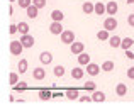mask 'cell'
Masks as SVG:
<instances>
[{
	"instance_id": "cell-1",
	"label": "cell",
	"mask_w": 134,
	"mask_h": 110,
	"mask_svg": "<svg viewBox=\"0 0 134 110\" xmlns=\"http://www.w3.org/2000/svg\"><path fill=\"white\" fill-rule=\"evenodd\" d=\"M9 49H10V54H12V56H19L26 48H24V44L20 42V39H19V41H17V39H14V41H10Z\"/></svg>"
},
{
	"instance_id": "cell-2",
	"label": "cell",
	"mask_w": 134,
	"mask_h": 110,
	"mask_svg": "<svg viewBox=\"0 0 134 110\" xmlns=\"http://www.w3.org/2000/svg\"><path fill=\"white\" fill-rule=\"evenodd\" d=\"M59 39H61L63 44H73L75 42V32L73 31H63L59 34Z\"/></svg>"
},
{
	"instance_id": "cell-3",
	"label": "cell",
	"mask_w": 134,
	"mask_h": 110,
	"mask_svg": "<svg viewBox=\"0 0 134 110\" xmlns=\"http://www.w3.org/2000/svg\"><path fill=\"white\" fill-rule=\"evenodd\" d=\"M115 27H117V20H115V17L114 15H109L107 19L104 20V29H107V31H115Z\"/></svg>"
},
{
	"instance_id": "cell-4",
	"label": "cell",
	"mask_w": 134,
	"mask_h": 110,
	"mask_svg": "<svg viewBox=\"0 0 134 110\" xmlns=\"http://www.w3.org/2000/svg\"><path fill=\"white\" fill-rule=\"evenodd\" d=\"M70 51L73 53V54H82L83 51H85V44H83V42H78V41H75L73 42V44H70Z\"/></svg>"
},
{
	"instance_id": "cell-5",
	"label": "cell",
	"mask_w": 134,
	"mask_h": 110,
	"mask_svg": "<svg viewBox=\"0 0 134 110\" xmlns=\"http://www.w3.org/2000/svg\"><path fill=\"white\" fill-rule=\"evenodd\" d=\"M39 61H41V65H43V66L51 65V63H53V54L49 51H43L39 54Z\"/></svg>"
},
{
	"instance_id": "cell-6",
	"label": "cell",
	"mask_w": 134,
	"mask_h": 110,
	"mask_svg": "<svg viewBox=\"0 0 134 110\" xmlns=\"http://www.w3.org/2000/svg\"><path fill=\"white\" fill-rule=\"evenodd\" d=\"M20 42L24 44V48H26V49H29V48H32V46H34V42H36V41H34V37L31 36V34H22V36H20Z\"/></svg>"
},
{
	"instance_id": "cell-7",
	"label": "cell",
	"mask_w": 134,
	"mask_h": 110,
	"mask_svg": "<svg viewBox=\"0 0 134 110\" xmlns=\"http://www.w3.org/2000/svg\"><path fill=\"white\" fill-rule=\"evenodd\" d=\"M63 26H61V22H56V20H53L51 22V26H49V32L51 34H54V36H59V34L63 32Z\"/></svg>"
},
{
	"instance_id": "cell-8",
	"label": "cell",
	"mask_w": 134,
	"mask_h": 110,
	"mask_svg": "<svg viewBox=\"0 0 134 110\" xmlns=\"http://www.w3.org/2000/svg\"><path fill=\"white\" fill-rule=\"evenodd\" d=\"M100 70H102L100 65H95V63L87 65V74H90V76H97V74L100 73Z\"/></svg>"
},
{
	"instance_id": "cell-9",
	"label": "cell",
	"mask_w": 134,
	"mask_h": 110,
	"mask_svg": "<svg viewBox=\"0 0 134 110\" xmlns=\"http://www.w3.org/2000/svg\"><path fill=\"white\" fill-rule=\"evenodd\" d=\"M32 76H34V80H37V81L46 80V70L43 68V66H37V68H34Z\"/></svg>"
},
{
	"instance_id": "cell-10",
	"label": "cell",
	"mask_w": 134,
	"mask_h": 110,
	"mask_svg": "<svg viewBox=\"0 0 134 110\" xmlns=\"http://www.w3.org/2000/svg\"><path fill=\"white\" fill-rule=\"evenodd\" d=\"M105 5H107V14H109V15H115V14H117V10H119V5H117V2L110 0V2H107Z\"/></svg>"
},
{
	"instance_id": "cell-11",
	"label": "cell",
	"mask_w": 134,
	"mask_h": 110,
	"mask_svg": "<svg viewBox=\"0 0 134 110\" xmlns=\"http://www.w3.org/2000/svg\"><path fill=\"white\" fill-rule=\"evenodd\" d=\"M90 54H88V53H85V51H83L82 53V54H78V65L80 66H87V65H90Z\"/></svg>"
},
{
	"instance_id": "cell-12",
	"label": "cell",
	"mask_w": 134,
	"mask_h": 110,
	"mask_svg": "<svg viewBox=\"0 0 134 110\" xmlns=\"http://www.w3.org/2000/svg\"><path fill=\"white\" fill-rule=\"evenodd\" d=\"M83 74H85V71H83L82 66H75V68L71 70V78L73 80H82Z\"/></svg>"
},
{
	"instance_id": "cell-13",
	"label": "cell",
	"mask_w": 134,
	"mask_h": 110,
	"mask_svg": "<svg viewBox=\"0 0 134 110\" xmlns=\"http://www.w3.org/2000/svg\"><path fill=\"white\" fill-rule=\"evenodd\" d=\"M26 12H27V17H29V19H36V17L39 15V9H37V7L34 5V3L27 7V9H26Z\"/></svg>"
},
{
	"instance_id": "cell-14",
	"label": "cell",
	"mask_w": 134,
	"mask_h": 110,
	"mask_svg": "<svg viewBox=\"0 0 134 110\" xmlns=\"http://www.w3.org/2000/svg\"><path fill=\"white\" fill-rule=\"evenodd\" d=\"M121 42H122V37H119V36H110V39H109V46L112 49L121 48Z\"/></svg>"
},
{
	"instance_id": "cell-15",
	"label": "cell",
	"mask_w": 134,
	"mask_h": 110,
	"mask_svg": "<svg viewBox=\"0 0 134 110\" xmlns=\"http://www.w3.org/2000/svg\"><path fill=\"white\" fill-rule=\"evenodd\" d=\"M82 10H83V14H95V3H92V2H85L82 5Z\"/></svg>"
},
{
	"instance_id": "cell-16",
	"label": "cell",
	"mask_w": 134,
	"mask_h": 110,
	"mask_svg": "<svg viewBox=\"0 0 134 110\" xmlns=\"http://www.w3.org/2000/svg\"><path fill=\"white\" fill-rule=\"evenodd\" d=\"M134 46V39L132 37H126V39H122V42H121V48L124 49V51H129Z\"/></svg>"
},
{
	"instance_id": "cell-17",
	"label": "cell",
	"mask_w": 134,
	"mask_h": 110,
	"mask_svg": "<svg viewBox=\"0 0 134 110\" xmlns=\"http://www.w3.org/2000/svg\"><path fill=\"white\" fill-rule=\"evenodd\" d=\"M97 39H98V41H109V39H110V31H107V29L98 31V32H97Z\"/></svg>"
},
{
	"instance_id": "cell-18",
	"label": "cell",
	"mask_w": 134,
	"mask_h": 110,
	"mask_svg": "<svg viewBox=\"0 0 134 110\" xmlns=\"http://www.w3.org/2000/svg\"><path fill=\"white\" fill-rule=\"evenodd\" d=\"M51 19L56 20V22H63V19H65V14H63L61 10L56 9V10H53V12H51Z\"/></svg>"
},
{
	"instance_id": "cell-19",
	"label": "cell",
	"mask_w": 134,
	"mask_h": 110,
	"mask_svg": "<svg viewBox=\"0 0 134 110\" xmlns=\"http://www.w3.org/2000/svg\"><path fill=\"white\" fill-rule=\"evenodd\" d=\"M95 14L97 15H102V14H107V5L102 2H97L95 3Z\"/></svg>"
},
{
	"instance_id": "cell-20",
	"label": "cell",
	"mask_w": 134,
	"mask_h": 110,
	"mask_svg": "<svg viewBox=\"0 0 134 110\" xmlns=\"http://www.w3.org/2000/svg\"><path fill=\"white\" fill-rule=\"evenodd\" d=\"M92 98H93V102L100 103V102H105V93H104V91L95 90V91H93V95H92Z\"/></svg>"
},
{
	"instance_id": "cell-21",
	"label": "cell",
	"mask_w": 134,
	"mask_h": 110,
	"mask_svg": "<svg viewBox=\"0 0 134 110\" xmlns=\"http://www.w3.org/2000/svg\"><path fill=\"white\" fill-rule=\"evenodd\" d=\"M102 71H107V73H110L112 70H114V61H110V59H107V61H104L102 63Z\"/></svg>"
},
{
	"instance_id": "cell-22",
	"label": "cell",
	"mask_w": 134,
	"mask_h": 110,
	"mask_svg": "<svg viewBox=\"0 0 134 110\" xmlns=\"http://www.w3.org/2000/svg\"><path fill=\"white\" fill-rule=\"evenodd\" d=\"M115 93H117L119 97H124V95L127 93V86H126L124 83H119L117 86H115Z\"/></svg>"
},
{
	"instance_id": "cell-23",
	"label": "cell",
	"mask_w": 134,
	"mask_h": 110,
	"mask_svg": "<svg viewBox=\"0 0 134 110\" xmlns=\"http://www.w3.org/2000/svg\"><path fill=\"white\" fill-rule=\"evenodd\" d=\"M53 73H54V76H56V78H61V76H65V66H61V65L54 66Z\"/></svg>"
},
{
	"instance_id": "cell-24",
	"label": "cell",
	"mask_w": 134,
	"mask_h": 110,
	"mask_svg": "<svg viewBox=\"0 0 134 110\" xmlns=\"http://www.w3.org/2000/svg\"><path fill=\"white\" fill-rule=\"evenodd\" d=\"M27 66H29V63H27V59H20L19 61V74H24L27 71Z\"/></svg>"
},
{
	"instance_id": "cell-25",
	"label": "cell",
	"mask_w": 134,
	"mask_h": 110,
	"mask_svg": "<svg viewBox=\"0 0 134 110\" xmlns=\"http://www.w3.org/2000/svg\"><path fill=\"white\" fill-rule=\"evenodd\" d=\"M66 98H68V100H78L80 98L78 90H68L66 91Z\"/></svg>"
},
{
	"instance_id": "cell-26",
	"label": "cell",
	"mask_w": 134,
	"mask_h": 110,
	"mask_svg": "<svg viewBox=\"0 0 134 110\" xmlns=\"http://www.w3.org/2000/svg\"><path fill=\"white\" fill-rule=\"evenodd\" d=\"M19 34H29V24L27 22H19Z\"/></svg>"
},
{
	"instance_id": "cell-27",
	"label": "cell",
	"mask_w": 134,
	"mask_h": 110,
	"mask_svg": "<svg viewBox=\"0 0 134 110\" xmlns=\"http://www.w3.org/2000/svg\"><path fill=\"white\" fill-rule=\"evenodd\" d=\"M9 83H10V85H12V86H15V85H17V83H19V74H17V73H14V71H12V73H10V74H9Z\"/></svg>"
},
{
	"instance_id": "cell-28",
	"label": "cell",
	"mask_w": 134,
	"mask_h": 110,
	"mask_svg": "<svg viewBox=\"0 0 134 110\" xmlns=\"http://www.w3.org/2000/svg\"><path fill=\"white\" fill-rule=\"evenodd\" d=\"M20 9H27L29 5H32V0H17Z\"/></svg>"
},
{
	"instance_id": "cell-29",
	"label": "cell",
	"mask_w": 134,
	"mask_h": 110,
	"mask_svg": "<svg viewBox=\"0 0 134 110\" xmlns=\"http://www.w3.org/2000/svg\"><path fill=\"white\" fill-rule=\"evenodd\" d=\"M51 97H53V95L49 93V91H46V90H41L39 91V98H41V100H49Z\"/></svg>"
},
{
	"instance_id": "cell-30",
	"label": "cell",
	"mask_w": 134,
	"mask_h": 110,
	"mask_svg": "<svg viewBox=\"0 0 134 110\" xmlns=\"http://www.w3.org/2000/svg\"><path fill=\"white\" fill-rule=\"evenodd\" d=\"M85 90H88V91H95V90H97V85H95L93 81H87V83H85Z\"/></svg>"
},
{
	"instance_id": "cell-31",
	"label": "cell",
	"mask_w": 134,
	"mask_h": 110,
	"mask_svg": "<svg viewBox=\"0 0 134 110\" xmlns=\"http://www.w3.org/2000/svg\"><path fill=\"white\" fill-rule=\"evenodd\" d=\"M32 3L37 7V9H43V7H46V0H32Z\"/></svg>"
},
{
	"instance_id": "cell-32",
	"label": "cell",
	"mask_w": 134,
	"mask_h": 110,
	"mask_svg": "<svg viewBox=\"0 0 134 110\" xmlns=\"http://www.w3.org/2000/svg\"><path fill=\"white\" fill-rule=\"evenodd\" d=\"M9 32H10V34H15V32H19V24H10V27H9Z\"/></svg>"
},
{
	"instance_id": "cell-33",
	"label": "cell",
	"mask_w": 134,
	"mask_h": 110,
	"mask_svg": "<svg viewBox=\"0 0 134 110\" xmlns=\"http://www.w3.org/2000/svg\"><path fill=\"white\" fill-rule=\"evenodd\" d=\"M127 24H129L131 27H134V12H132V14H129V15H127Z\"/></svg>"
},
{
	"instance_id": "cell-34",
	"label": "cell",
	"mask_w": 134,
	"mask_h": 110,
	"mask_svg": "<svg viewBox=\"0 0 134 110\" xmlns=\"http://www.w3.org/2000/svg\"><path fill=\"white\" fill-rule=\"evenodd\" d=\"M26 86H27V85L24 83V81H19V83H17V85H15V86H14V88H15V90H24V88H26Z\"/></svg>"
},
{
	"instance_id": "cell-35",
	"label": "cell",
	"mask_w": 134,
	"mask_h": 110,
	"mask_svg": "<svg viewBox=\"0 0 134 110\" xmlns=\"http://www.w3.org/2000/svg\"><path fill=\"white\" fill-rule=\"evenodd\" d=\"M127 78L129 80H134V66H131V68L127 70Z\"/></svg>"
},
{
	"instance_id": "cell-36",
	"label": "cell",
	"mask_w": 134,
	"mask_h": 110,
	"mask_svg": "<svg viewBox=\"0 0 134 110\" xmlns=\"http://www.w3.org/2000/svg\"><path fill=\"white\" fill-rule=\"evenodd\" d=\"M78 100L83 102V103H88V102H93V98H92V97H80Z\"/></svg>"
},
{
	"instance_id": "cell-37",
	"label": "cell",
	"mask_w": 134,
	"mask_h": 110,
	"mask_svg": "<svg viewBox=\"0 0 134 110\" xmlns=\"http://www.w3.org/2000/svg\"><path fill=\"white\" fill-rule=\"evenodd\" d=\"M126 54H127V56H129V58H131V59H134V54H132V53H129V51H126Z\"/></svg>"
},
{
	"instance_id": "cell-38",
	"label": "cell",
	"mask_w": 134,
	"mask_h": 110,
	"mask_svg": "<svg viewBox=\"0 0 134 110\" xmlns=\"http://www.w3.org/2000/svg\"><path fill=\"white\" fill-rule=\"evenodd\" d=\"M127 3H132V5H134V0H127Z\"/></svg>"
},
{
	"instance_id": "cell-39",
	"label": "cell",
	"mask_w": 134,
	"mask_h": 110,
	"mask_svg": "<svg viewBox=\"0 0 134 110\" xmlns=\"http://www.w3.org/2000/svg\"><path fill=\"white\" fill-rule=\"evenodd\" d=\"M10 2H17V0H10Z\"/></svg>"
}]
</instances>
